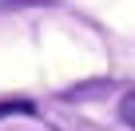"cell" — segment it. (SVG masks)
Wrapping results in <instances>:
<instances>
[{
  "instance_id": "7a4b0ae2",
  "label": "cell",
  "mask_w": 135,
  "mask_h": 131,
  "mask_svg": "<svg viewBox=\"0 0 135 131\" xmlns=\"http://www.w3.org/2000/svg\"><path fill=\"white\" fill-rule=\"evenodd\" d=\"M119 115H123V123L135 127V91H127V95L119 99Z\"/></svg>"
},
{
  "instance_id": "6da1fadb",
  "label": "cell",
  "mask_w": 135,
  "mask_h": 131,
  "mask_svg": "<svg viewBox=\"0 0 135 131\" xmlns=\"http://www.w3.org/2000/svg\"><path fill=\"white\" fill-rule=\"evenodd\" d=\"M4 115H32V103L28 99H4L0 103V119Z\"/></svg>"
}]
</instances>
